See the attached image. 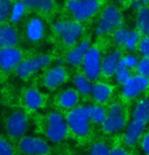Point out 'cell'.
I'll use <instances>...</instances> for the list:
<instances>
[{
    "label": "cell",
    "mask_w": 149,
    "mask_h": 155,
    "mask_svg": "<svg viewBox=\"0 0 149 155\" xmlns=\"http://www.w3.org/2000/svg\"><path fill=\"white\" fill-rule=\"evenodd\" d=\"M149 122V98H142L137 102L133 110L132 119L128 125L125 134V143L128 146H133L139 141L143 131Z\"/></svg>",
    "instance_id": "1"
},
{
    "label": "cell",
    "mask_w": 149,
    "mask_h": 155,
    "mask_svg": "<svg viewBox=\"0 0 149 155\" xmlns=\"http://www.w3.org/2000/svg\"><path fill=\"white\" fill-rule=\"evenodd\" d=\"M123 25V14L116 5H109L104 9L95 28L98 36L110 34L121 28Z\"/></svg>",
    "instance_id": "2"
},
{
    "label": "cell",
    "mask_w": 149,
    "mask_h": 155,
    "mask_svg": "<svg viewBox=\"0 0 149 155\" xmlns=\"http://www.w3.org/2000/svg\"><path fill=\"white\" fill-rule=\"evenodd\" d=\"M66 123L75 135L83 137L89 132V115L87 107H75L71 109L66 117Z\"/></svg>",
    "instance_id": "3"
},
{
    "label": "cell",
    "mask_w": 149,
    "mask_h": 155,
    "mask_svg": "<svg viewBox=\"0 0 149 155\" xmlns=\"http://www.w3.org/2000/svg\"><path fill=\"white\" fill-rule=\"evenodd\" d=\"M67 8L76 21L89 19L101 8L99 0H69Z\"/></svg>",
    "instance_id": "4"
},
{
    "label": "cell",
    "mask_w": 149,
    "mask_h": 155,
    "mask_svg": "<svg viewBox=\"0 0 149 155\" xmlns=\"http://www.w3.org/2000/svg\"><path fill=\"white\" fill-rule=\"evenodd\" d=\"M54 31L67 46H74L82 36L83 28L76 20H60L54 25Z\"/></svg>",
    "instance_id": "5"
},
{
    "label": "cell",
    "mask_w": 149,
    "mask_h": 155,
    "mask_svg": "<svg viewBox=\"0 0 149 155\" xmlns=\"http://www.w3.org/2000/svg\"><path fill=\"white\" fill-rule=\"evenodd\" d=\"M46 134L50 141L54 143L63 141L67 137L68 126H67L66 121L59 113L53 112L48 116Z\"/></svg>",
    "instance_id": "6"
},
{
    "label": "cell",
    "mask_w": 149,
    "mask_h": 155,
    "mask_svg": "<svg viewBox=\"0 0 149 155\" xmlns=\"http://www.w3.org/2000/svg\"><path fill=\"white\" fill-rule=\"evenodd\" d=\"M126 126V119L124 117L123 107L118 102L111 104L107 117L103 123V130L107 134H113L123 130Z\"/></svg>",
    "instance_id": "7"
},
{
    "label": "cell",
    "mask_w": 149,
    "mask_h": 155,
    "mask_svg": "<svg viewBox=\"0 0 149 155\" xmlns=\"http://www.w3.org/2000/svg\"><path fill=\"white\" fill-rule=\"evenodd\" d=\"M83 74L91 81L98 79L101 75V54L95 47H89L82 60Z\"/></svg>",
    "instance_id": "8"
},
{
    "label": "cell",
    "mask_w": 149,
    "mask_h": 155,
    "mask_svg": "<svg viewBox=\"0 0 149 155\" xmlns=\"http://www.w3.org/2000/svg\"><path fill=\"white\" fill-rule=\"evenodd\" d=\"M51 63V57L48 55H42L31 59L22 61L15 68V73L18 77L25 79L35 74L41 69L45 68Z\"/></svg>",
    "instance_id": "9"
},
{
    "label": "cell",
    "mask_w": 149,
    "mask_h": 155,
    "mask_svg": "<svg viewBox=\"0 0 149 155\" xmlns=\"http://www.w3.org/2000/svg\"><path fill=\"white\" fill-rule=\"evenodd\" d=\"M18 147L25 155H47L50 152L48 143L37 137H23L19 141Z\"/></svg>",
    "instance_id": "10"
},
{
    "label": "cell",
    "mask_w": 149,
    "mask_h": 155,
    "mask_svg": "<svg viewBox=\"0 0 149 155\" xmlns=\"http://www.w3.org/2000/svg\"><path fill=\"white\" fill-rule=\"evenodd\" d=\"M149 87V78L141 75L131 76L126 82L123 84V95L125 98L132 99L144 92Z\"/></svg>",
    "instance_id": "11"
},
{
    "label": "cell",
    "mask_w": 149,
    "mask_h": 155,
    "mask_svg": "<svg viewBox=\"0 0 149 155\" xmlns=\"http://www.w3.org/2000/svg\"><path fill=\"white\" fill-rule=\"evenodd\" d=\"M28 118L25 113L15 112L7 120L6 129L11 137L17 138L22 136L28 131Z\"/></svg>",
    "instance_id": "12"
},
{
    "label": "cell",
    "mask_w": 149,
    "mask_h": 155,
    "mask_svg": "<svg viewBox=\"0 0 149 155\" xmlns=\"http://www.w3.org/2000/svg\"><path fill=\"white\" fill-rule=\"evenodd\" d=\"M22 61V54L14 47L0 48V69L3 71H10L15 69Z\"/></svg>",
    "instance_id": "13"
},
{
    "label": "cell",
    "mask_w": 149,
    "mask_h": 155,
    "mask_svg": "<svg viewBox=\"0 0 149 155\" xmlns=\"http://www.w3.org/2000/svg\"><path fill=\"white\" fill-rule=\"evenodd\" d=\"M122 53L120 50H114V51L108 53L103 59H101V74L104 77H111L114 76L116 69L118 68L120 61L122 59Z\"/></svg>",
    "instance_id": "14"
},
{
    "label": "cell",
    "mask_w": 149,
    "mask_h": 155,
    "mask_svg": "<svg viewBox=\"0 0 149 155\" xmlns=\"http://www.w3.org/2000/svg\"><path fill=\"white\" fill-rule=\"evenodd\" d=\"M67 72L62 66H55L47 72L44 77V84L50 89H55L67 80Z\"/></svg>",
    "instance_id": "15"
},
{
    "label": "cell",
    "mask_w": 149,
    "mask_h": 155,
    "mask_svg": "<svg viewBox=\"0 0 149 155\" xmlns=\"http://www.w3.org/2000/svg\"><path fill=\"white\" fill-rule=\"evenodd\" d=\"M89 41L84 40L82 42H80L78 45H76L72 50L69 51V53L66 56V62L71 66H80L81 63H82L84 55L87 52V50L89 49Z\"/></svg>",
    "instance_id": "16"
},
{
    "label": "cell",
    "mask_w": 149,
    "mask_h": 155,
    "mask_svg": "<svg viewBox=\"0 0 149 155\" xmlns=\"http://www.w3.org/2000/svg\"><path fill=\"white\" fill-rule=\"evenodd\" d=\"M25 34L28 39L31 42H38L42 40L45 34V25L43 20L38 17H34L28 20L27 28H25Z\"/></svg>",
    "instance_id": "17"
},
{
    "label": "cell",
    "mask_w": 149,
    "mask_h": 155,
    "mask_svg": "<svg viewBox=\"0 0 149 155\" xmlns=\"http://www.w3.org/2000/svg\"><path fill=\"white\" fill-rule=\"evenodd\" d=\"M18 43V34L11 25L0 27V48L15 47Z\"/></svg>",
    "instance_id": "18"
},
{
    "label": "cell",
    "mask_w": 149,
    "mask_h": 155,
    "mask_svg": "<svg viewBox=\"0 0 149 155\" xmlns=\"http://www.w3.org/2000/svg\"><path fill=\"white\" fill-rule=\"evenodd\" d=\"M91 94L94 101L98 104H106L113 94V87L107 83L98 82L92 85Z\"/></svg>",
    "instance_id": "19"
},
{
    "label": "cell",
    "mask_w": 149,
    "mask_h": 155,
    "mask_svg": "<svg viewBox=\"0 0 149 155\" xmlns=\"http://www.w3.org/2000/svg\"><path fill=\"white\" fill-rule=\"evenodd\" d=\"M23 101H25V107L31 110H39L44 104V97L42 93L36 88L28 89L25 93Z\"/></svg>",
    "instance_id": "20"
},
{
    "label": "cell",
    "mask_w": 149,
    "mask_h": 155,
    "mask_svg": "<svg viewBox=\"0 0 149 155\" xmlns=\"http://www.w3.org/2000/svg\"><path fill=\"white\" fill-rule=\"evenodd\" d=\"M136 23L139 33L149 37V7L147 5H143L137 9Z\"/></svg>",
    "instance_id": "21"
},
{
    "label": "cell",
    "mask_w": 149,
    "mask_h": 155,
    "mask_svg": "<svg viewBox=\"0 0 149 155\" xmlns=\"http://www.w3.org/2000/svg\"><path fill=\"white\" fill-rule=\"evenodd\" d=\"M79 101V94L75 89H66L59 96L60 106L66 110H71L77 106Z\"/></svg>",
    "instance_id": "22"
},
{
    "label": "cell",
    "mask_w": 149,
    "mask_h": 155,
    "mask_svg": "<svg viewBox=\"0 0 149 155\" xmlns=\"http://www.w3.org/2000/svg\"><path fill=\"white\" fill-rule=\"evenodd\" d=\"M74 85L76 90L82 95H88L91 93L92 84L88 78H86L84 74H78L74 78Z\"/></svg>",
    "instance_id": "23"
},
{
    "label": "cell",
    "mask_w": 149,
    "mask_h": 155,
    "mask_svg": "<svg viewBox=\"0 0 149 155\" xmlns=\"http://www.w3.org/2000/svg\"><path fill=\"white\" fill-rule=\"evenodd\" d=\"M88 110V115L90 121L95 123L98 125H103V123L106 120L107 112L101 106H96V104H92V106L87 107Z\"/></svg>",
    "instance_id": "24"
},
{
    "label": "cell",
    "mask_w": 149,
    "mask_h": 155,
    "mask_svg": "<svg viewBox=\"0 0 149 155\" xmlns=\"http://www.w3.org/2000/svg\"><path fill=\"white\" fill-rule=\"evenodd\" d=\"M28 8H38L43 11H50L53 8V0H22Z\"/></svg>",
    "instance_id": "25"
},
{
    "label": "cell",
    "mask_w": 149,
    "mask_h": 155,
    "mask_svg": "<svg viewBox=\"0 0 149 155\" xmlns=\"http://www.w3.org/2000/svg\"><path fill=\"white\" fill-rule=\"evenodd\" d=\"M140 34L138 31L135 30H130L129 34L126 38V41H125L124 44V48L129 50V51H133L136 47H138L139 41H140Z\"/></svg>",
    "instance_id": "26"
},
{
    "label": "cell",
    "mask_w": 149,
    "mask_h": 155,
    "mask_svg": "<svg viewBox=\"0 0 149 155\" xmlns=\"http://www.w3.org/2000/svg\"><path fill=\"white\" fill-rule=\"evenodd\" d=\"M25 5L22 3V1H18L16 3H14L11 7L10 14H9V19L11 22H17L19 21L20 18L23 16L25 11Z\"/></svg>",
    "instance_id": "27"
},
{
    "label": "cell",
    "mask_w": 149,
    "mask_h": 155,
    "mask_svg": "<svg viewBox=\"0 0 149 155\" xmlns=\"http://www.w3.org/2000/svg\"><path fill=\"white\" fill-rule=\"evenodd\" d=\"M114 76H115L117 82L123 85V84L126 82L131 76H132V74H131L130 69H128L127 67L119 64V66H118V68L116 69V72H115V74H114Z\"/></svg>",
    "instance_id": "28"
},
{
    "label": "cell",
    "mask_w": 149,
    "mask_h": 155,
    "mask_svg": "<svg viewBox=\"0 0 149 155\" xmlns=\"http://www.w3.org/2000/svg\"><path fill=\"white\" fill-rule=\"evenodd\" d=\"M12 3L10 0H0V25L9 17Z\"/></svg>",
    "instance_id": "29"
},
{
    "label": "cell",
    "mask_w": 149,
    "mask_h": 155,
    "mask_svg": "<svg viewBox=\"0 0 149 155\" xmlns=\"http://www.w3.org/2000/svg\"><path fill=\"white\" fill-rule=\"evenodd\" d=\"M110 154V148L108 145L104 142H98L94 143L89 150L88 155H109Z\"/></svg>",
    "instance_id": "30"
},
{
    "label": "cell",
    "mask_w": 149,
    "mask_h": 155,
    "mask_svg": "<svg viewBox=\"0 0 149 155\" xmlns=\"http://www.w3.org/2000/svg\"><path fill=\"white\" fill-rule=\"evenodd\" d=\"M138 57L135 56V55H127L125 57H122L121 61H120V64L125 67H127L128 69L132 70V69H135L137 67V64H138Z\"/></svg>",
    "instance_id": "31"
},
{
    "label": "cell",
    "mask_w": 149,
    "mask_h": 155,
    "mask_svg": "<svg viewBox=\"0 0 149 155\" xmlns=\"http://www.w3.org/2000/svg\"><path fill=\"white\" fill-rule=\"evenodd\" d=\"M136 69L139 75L149 78V58L143 57L141 60H139Z\"/></svg>",
    "instance_id": "32"
},
{
    "label": "cell",
    "mask_w": 149,
    "mask_h": 155,
    "mask_svg": "<svg viewBox=\"0 0 149 155\" xmlns=\"http://www.w3.org/2000/svg\"><path fill=\"white\" fill-rule=\"evenodd\" d=\"M138 49L143 57L149 58V37H144L143 39H140Z\"/></svg>",
    "instance_id": "33"
},
{
    "label": "cell",
    "mask_w": 149,
    "mask_h": 155,
    "mask_svg": "<svg viewBox=\"0 0 149 155\" xmlns=\"http://www.w3.org/2000/svg\"><path fill=\"white\" fill-rule=\"evenodd\" d=\"M0 155H13L12 147L3 139H0Z\"/></svg>",
    "instance_id": "34"
},
{
    "label": "cell",
    "mask_w": 149,
    "mask_h": 155,
    "mask_svg": "<svg viewBox=\"0 0 149 155\" xmlns=\"http://www.w3.org/2000/svg\"><path fill=\"white\" fill-rule=\"evenodd\" d=\"M141 146L143 151L145 152L146 155H149V133L145 134L142 138V142H141Z\"/></svg>",
    "instance_id": "35"
},
{
    "label": "cell",
    "mask_w": 149,
    "mask_h": 155,
    "mask_svg": "<svg viewBox=\"0 0 149 155\" xmlns=\"http://www.w3.org/2000/svg\"><path fill=\"white\" fill-rule=\"evenodd\" d=\"M109 155H130V154L128 153V151L125 150L124 148L115 147V148H113L112 150H110Z\"/></svg>",
    "instance_id": "36"
},
{
    "label": "cell",
    "mask_w": 149,
    "mask_h": 155,
    "mask_svg": "<svg viewBox=\"0 0 149 155\" xmlns=\"http://www.w3.org/2000/svg\"><path fill=\"white\" fill-rule=\"evenodd\" d=\"M138 1L141 3V5H147L149 3V0H138Z\"/></svg>",
    "instance_id": "37"
},
{
    "label": "cell",
    "mask_w": 149,
    "mask_h": 155,
    "mask_svg": "<svg viewBox=\"0 0 149 155\" xmlns=\"http://www.w3.org/2000/svg\"><path fill=\"white\" fill-rule=\"evenodd\" d=\"M115 1H117V2H124L125 0H115Z\"/></svg>",
    "instance_id": "38"
}]
</instances>
